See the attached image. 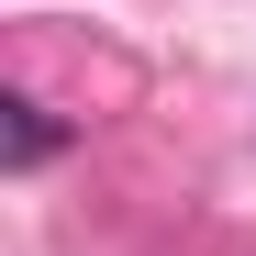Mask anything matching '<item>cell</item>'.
I'll list each match as a JSON object with an SVG mask.
<instances>
[{"label":"cell","mask_w":256,"mask_h":256,"mask_svg":"<svg viewBox=\"0 0 256 256\" xmlns=\"http://www.w3.org/2000/svg\"><path fill=\"white\" fill-rule=\"evenodd\" d=\"M0 112H12V122H0V134H12V145H0V156H12V167H22V178H34V167H45V156L67 145V122H56L45 100H0Z\"/></svg>","instance_id":"cell-1"}]
</instances>
